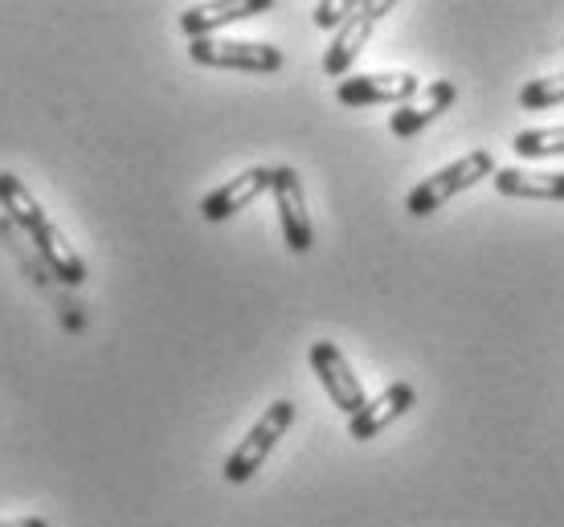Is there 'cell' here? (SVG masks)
<instances>
[{
  "label": "cell",
  "instance_id": "277c9868",
  "mask_svg": "<svg viewBox=\"0 0 564 527\" xmlns=\"http://www.w3.org/2000/svg\"><path fill=\"white\" fill-rule=\"evenodd\" d=\"M311 369H315L319 385H324V393L332 397V405H336L339 414L356 417L368 405L360 376H356L352 364L344 360V352H339V348L332 340L311 343Z\"/></svg>",
  "mask_w": 564,
  "mask_h": 527
},
{
  "label": "cell",
  "instance_id": "4fadbf2b",
  "mask_svg": "<svg viewBox=\"0 0 564 527\" xmlns=\"http://www.w3.org/2000/svg\"><path fill=\"white\" fill-rule=\"evenodd\" d=\"M495 188L503 197L523 200H564V172H532V168H499Z\"/></svg>",
  "mask_w": 564,
  "mask_h": 527
},
{
  "label": "cell",
  "instance_id": "9a60e30c",
  "mask_svg": "<svg viewBox=\"0 0 564 527\" xmlns=\"http://www.w3.org/2000/svg\"><path fill=\"white\" fill-rule=\"evenodd\" d=\"M516 156L520 160H549V156H564V128H532L520 131L516 140Z\"/></svg>",
  "mask_w": 564,
  "mask_h": 527
},
{
  "label": "cell",
  "instance_id": "8fae6325",
  "mask_svg": "<svg viewBox=\"0 0 564 527\" xmlns=\"http://www.w3.org/2000/svg\"><path fill=\"white\" fill-rule=\"evenodd\" d=\"M274 4L270 0H217V4H193L181 13V29L197 42V37H213L217 29L234 25V21H246V17L270 13Z\"/></svg>",
  "mask_w": 564,
  "mask_h": 527
},
{
  "label": "cell",
  "instance_id": "30bf717a",
  "mask_svg": "<svg viewBox=\"0 0 564 527\" xmlns=\"http://www.w3.org/2000/svg\"><path fill=\"white\" fill-rule=\"evenodd\" d=\"M458 99V86L446 83V78H437L422 90V99L417 102H405V107H397L393 119H389V131H393L397 140H410L417 135L422 128H430L437 114H446Z\"/></svg>",
  "mask_w": 564,
  "mask_h": 527
},
{
  "label": "cell",
  "instance_id": "9c48e42d",
  "mask_svg": "<svg viewBox=\"0 0 564 527\" xmlns=\"http://www.w3.org/2000/svg\"><path fill=\"white\" fill-rule=\"evenodd\" d=\"M413 400H417V393H413V385H405V381H397V385H389L381 393V397H372L360 409L356 417H348V433H352L356 442H368V438H377L384 426H393L397 417H405L413 409Z\"/></svg>",
  "mask_w": 564,
  "mask_h": 527
},
{
  "label": "cell",
  "instance_id": "5bb4252c",
  "mask_svg": "<svg viewBox=\"0 0 564 527\" xmlns=\"http://www.w3.org/2000/svg\"><path fill=\"white\" fill-rule=\"evenodd\" d=\"M0 205H4L9 221H17L25 233H33L42 221H50V217H45V209L37 205V197H33V193L17 180L13 172H0Z\"/></svg>",
  "mask_w": 564,
  "mask_h": 527
},
{
  "label": "cell",
  "instance_id": "6da1fadb",
  "mask_svg": "<svg viewBox=\"0 0 564 527\" xmlns=\"http://www.w3.org/2000/svg\"><path fill=\"white\" fill-rule=\"evenodd\" d=\"M495 160L491 152H466L463 160H454V164H446L442 172H434V176H425L422 185L413 188L410 197H405V209H410L413 217H430L437 213L442 205L451 197H458L463 188L479 185V180H487V176H495Z\"/></svg>",
  "mask_w": 564,
  "mask_h": 527
},
{
  "label": "cell",
  "instance_id": "52a82bcc",
  "mask_svg": "<svg viewBox=\"0 0 564 527\" xmlns=\"http://www.w3.org/2000/svg\"><path fill=\"white\" fill-rule=\"evenodd\" d=\"M274 205H279V221H282V238L286 245L295 250V254H307L311 245H315V229H311V217H307V197H303V180H299L295 168H274Z\"/></svg>",
  "mask_w": 564,
  "mask_h": 527
},
{
  "label": "cell",
  "instance_id": "8992f818",
  "mask_svg": "<svg viewBox=\"0 0 564 527\" xmlns=\"http://www.w3.org/2000/svg\"><path fill=\"white\" fill-rule=\"evenodd\" d=\"M422 95V83L417 74H356V78H344L336 86V99L344 107H377V102H393V107H405Z\"/></svg>",
  "mask_w": 564,
  "mask_h": 527
},
{
  "label": "cell",
  "instance_id": "5b68a950",
  "mask_svg": "<svg viewBox=\"0 0 564 527\" xmlns=\"http://www.w3.org/2000/svg\"><path fill=\"white\" fill-rule=\"evenodd\" d=\"M384 13H393V4H389V0H368V4L356 9L348 25L336 29V37H332V45H327V54H324L327 78H339V83H344V74L352 70V62L360 57V50L368 45L372 29H377V21H381Z\"/></svg>",
  "mask_w": 564,
  "mask_h": 527
},
{
  "label": "cell",
  "instance_id": "2e32d148",
  "mask_svg": "<svg viewBox=\"0 0 564 527\" xmlns=\"http://www.w3.org/2000/svg\"><path fill=\"white\" fill-rule=\"evenodd\" d=\"M556 102H564V74H556V78H532L520 90L523 111H544V107H556Z\"/></svg>",
  "mask_w": 564,
  "mask_h": 527
},
{
  "label": "cell",
  "instance_id": "7c38bea8",
  "mask_svg": "<svg viewBox=\"0 0 564 527\" xmlns=\"http://www.w3.org/2000/svg\"><path fill=\"white\" fill-rule=\"evenodd\" d=\"M33 238V245H37V254H42V262L50 266V274H54L57 283L66 286H78L86 278V266L83 257L74 254V245L62 238V229L54 226V221H42V226L29 233Z\"/></svg>",
  "mask_w": 564,
  "mask_h": 527
},
{
  "label": "cell",
  "instance_id": "7a4b0ae2",
  "mask_svg": "<svg viewBox=\"0 0 564 527\" xmlns=\"http://www.w3.org/2000/svg\"><path fill=\"white\" fill-rule=\"evenodd\" d=\"M295 426V405L291 400H274V405H267V414L258 417L254 429L246 433L238 442V450L226 458V483H250L258 474V466L270 458V450L279 446V438L286 433V429Z\"/></svg>",
  "mask_w": 564,
  "mask_h": 527
},
{
  "label": "cell",
  "instance_id": "ba28073f",
  "mask_svg": "<svg viewBox=\"0 0 564 527\" xmlns=\"http://www.w3.org/2000/svg\"><path fill=\"white\" fill-rule=\"evenodd\" d=\"M270 185H274V168H262V164H258V168H246L241 176L226 180L221 188H213L209 197L200 200V217H205V221H229L238 209L254 205L262 193H270Z\"/></svg>",
  "mask_w": 564,
  "mask_h": 527
},
{
  "label": "cell",
  "instance_id": "3957f363",
  "mask_svg": "<svg viewBox=\"0 0 564 527\" xmlns=\"http://www.w3.org/2000/svg\"><path fill=\"white\" fill-rule=\"evenodd\" d=\"M188 57L197 66L213 70H246V74H274L282 70V50L267 42H234V37H197L188 42Z\"/></svg>",
  "mask_w": 564,
  "mask_h": 527
},
{
  "label": "cell",
  "instance_id": "ac0fdd59",
  "mask_svg": "<svg viewBox=\"0 0 564 527\" xmlns=\"http://www.w3.org/2000/svg\"><path fill=\"white\" fill-rule=\"evenodd\" d=\"M0 527H50L45 519H37V515H29V519H4Z\"/></svg>",
  "mask_w": 564,
  "mask_h": 527
},
{
  "label": "cell",
  "instance_id": "e0dca14e",
  "mask_svg": "<svg viewBox=\"0 0 564 527\" xmlns=\"http://www.w3.org/2000/svg\"><path fill=\"white\" fill-rule=\"evenodd\" d=\"M360 9L356 0H324V4H315V25L319 29H344L348 21H352V13Z\"/></svg>",
  "mask_w": 564,
  "mask_h": 527
}]
</instances>
